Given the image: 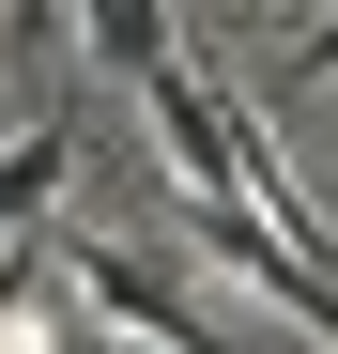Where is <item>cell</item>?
I'll return each mask as SVG.
<instances>
[{"instance_id":"5b68a950","label":"cell","mask_w":338,"mask_h":354,"mask_svg":"<svg viewBox=\"0 0 338 354\" xmlns=\"http://www.w3.org/2000/svg\"><path fill=\"white\" fill-rule=\"evenodd\" d=\"M92 62L108 77H169L185 46H169V0H92Z\"/></svg>"},{"instance_id":"8992f818","label":"cell","mask_w":338,"mask_h":354,"mask_svg":"<svg viewBox=\"0 0 338 354\" xmlns=\"http://www.w3.org/2000/svg\"><path fill=\"white\" fill-rule=\"evenodd\" d=\"M292 77H338V16H308V31H292Z\"/></svg>"},{"instance_id":"52a82bcc","label":"cell","mask_w":338,"mask_h":354,"mask_svg":"<svg viewBox=\"0 0 338 354\" xmlns=\"http://www.w3.org/2000/svg\"><path fill=\"white\" fill-rule=\"evenodd\" d=\"M0 62H16V46H0Z\"/></svg>"},{"instance_id":"6da1fadb","label":"cell","mask_w":338,"mask_h":354,"mask_svg":"<svg viewBox=\"0 0 338 354\" xmlns=\"http://www.w3.org/2000/svg\"><path fill=\"white\" fill-rule=\"evenodd\" d=\"M46 262H62V292H77L92 324H123V339H154V354H231L215 308H200V277H185V247H139V231H46Z\"/></svg>"},{"instance_id":"7a4b0ae2","label":"cell","mask_w":338,"mask_h":354,"mask_svg":"<svg viewBox=\"0 0 338 354\" xmlns=\"http://www.w3.org/2000/svg\"><path fill=\"white\" fill-rule=\"evenodd\" d=\"M139 108H154V154L185 169V201H231V93L169 62V77H139Z\"/></svg>"},{"instance_id":"3957f363","label":"cell","mask_w":338,"mask_h":354,"mask_svg":"<svg viewBox=\"0 0 338 354\" xmlns=\"http://www.w3.org/2000/svg\"><path fill=\"white\" fill-rule=\"evenodd\" d=\"M0 354H77V292H62V262H46V231L0 262Z\"/></svg>"},{"instance_id":"277c9868","label":"cell","mask_w":338,"mask_h":354,"mask_svg":"<svg viewBox=\"0 0 338 354\" xmlns=\"http://www.w3.org/2000/svg\"><path fill=\"white\" fill-rule=\"evenodd\" d=\"M77 154H92L77 124H31L16 154H0V231H46V201H62V169H77Z\"/></svg>"}]
</instances>
